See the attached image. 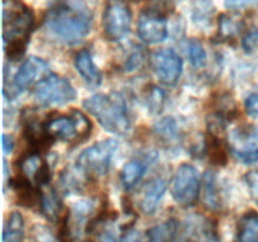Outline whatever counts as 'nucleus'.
<instances>
[{"label": "nucleus", "instance_id": "1", "mask_svg": "<svg viewBox=\"0 0 258 242\" xmlns=\"http://www.w3.org/2000/svg\"><path fill=\"white\" fill-rule=\"evenodd\" d=\"M92 22V12L83 0H59L44 18L45 29L67 44H76L87 37Z\"/></svg>", "mask_w": 258, "mask_h": 242}, {"label": "nucleus", "instance_id": "2", "mask_svg": "<svg viewBox=\"0 0 258 242\" xmlns=\"http://www.w3.org/2000/svg\"><path fill=\"white\" fill-rule=\"evenodd\" d=\"M34 24L32 9L22 0L3 2V39L9 59L15 60L24 54Z\"/></svg>", "mask_w": 258, "mask_h": 242}, {"label": "nucleus", "instance_id": "3", "mask_svg": "<svg viewBox=\"0 0 258 242\" xmlns=\"http://www.w3.org/2000/svg\"><path fill=\"white\" fill-rule=\"evenodd\" d=\"M83 106L108 133L125 135L130 130L131 116L121 93H96L86 98Z\"/></svg>", "mask_w": 258, "mask_h": 242}, {"label": "nucleus", "instance_id": "4", "mask_svg": "<svg viewBox=\"0 0 258 242\" xmlns=\"http://www.w3.org/2000/svg\"><path fill=\"white\" fill-rule=\"evenodd\" d=\"M103 213L100 198H87L73 203L63 218L62 242H88V237L102 221Z\"/></svg>", "mask_w": 258, "mask_h": 242}, {"label": "nucleus", "instance_id": "5", "mask_svg": "<svg viewBox=\"0 0 258 242\" xmlns=\"http://www.w3.org/2000/svg\"><path fill=\"white\" fill-rule=\"evenodd\" d=\"M48 136L64 143H81L92 133L90 118L78 110H71L67 113H54L44 121Z\"/></svg>", "mask_w": 258, "mask_h": 242}, {"label": "nucleus", "instance_id": "6", "mask_svg": "<svg viewBox=\"0 0 258 242\" xmlns=\"http://www.w3.org/2000/svg\"><path fill=\"white\" fill-rule=\"evenodd\" d=\"M118 144L115 139L97 141L86 148L76 159V169L88 182L103 178L108 173L111 160Z\"/></svg>", "mask_w": 258, "mask_h": 242}, {"label": "nucleus", "instance_id": "7", "mask_svg": "<svg viewBox=\"0 0 258 242\" xmlns=\"http://www.w3.org/2000/svg\"><path fill=\"white\" fill-rule=\"evenodd\" d=\"M34 100L42 106H63L77 97L75 87L66 77L55 73H48L35 85Z\"/></svg>", "mask_w": 258, "mask_h": 242}, {"label": "nucleus", "instance_id": "8", "mask_svg": "<svg viewBox=\"0 0 258 242\" xmlns=\"http://www.w3.org/2000/svg\"><path fill=\"white\" fill-rule=\"evenodd\" d=\"M133 20L130 7L123 0H107L103 8V35L111 42H118L128 34Z\"/></svg>", "mask_w": 258, "mask_h": 242}, {"label": "nucleus", "instance_id": "9", "mask_svg": "<svg viewBox=\"0 0 258 242\" xmlns=\"http://www.w3.org/2000/svg\"><path fill=\"white\" fill-rule=\"evenodd\" d=\"M228 148L232 155L244 164L258 161V126L241 125L228 134Z\"/></svg>", "mask_w": 258, "mask_h": 242}, {"label": "nucleus", "instance_id": "10", "mask_svg": "<svg viewBox=\"0 0 258 242\" xmlns=\"http://www.w3.org/2000/svg\"><path fill=\"white\" fill-rule=\"evenodd\" d=\"M201 192V179L198 170L191 164H181L175 171L171 186L174 201L183 207L193 206Z\"/></svg>", "mask_w": 258, "mask_h": 242}, {"label": "nucleus", "instance_id": "11", "mask_svg": "<svg viewBox=\"0 0 258 242\" xmlns=\"http://www.w3.org/2000/svg\"><path fill=\"white\" fill-rule=\"evenodd\" d=\"M17 168L19 171L18 175L32 182L39 188L47 187L52 178L49 165L43 159L42 153L35 149H29L18 159Z\"/></svg>", "mask_w": 258, "mask_h": 242}, {"label": "nucleus", "instance_id": "12", "mask_svg": "<svg viewBox=\"0 0 258 242\" xmlns=\"http://www.w3.org/2000/svg\"><path fill=\"white\" fill-rule=\"evenodd\" d=\"M151 68L161 83L174 86L178 83L183 71V60L173 49H159L151 55Z\"/></svg>", "mask_w": 258, "mask_h": 242}, {"label": "nucleus", "instance_id": "13", "mask_svg": "<svg viewBox=\"0 0 258 242\" xmlns=\"http://www.w3.org/2000/svg\"><path fill=\"white\" fill-rule=\"evenodd\" d=\"M138 35L146 44H159L168 37V23L160 9L144 10L139 15Z\"/></svg>", "mask_w": 258, "mask_h": 242}, {"label": "nucleus", "instance_id": "14", "mask_svg": "<svg viewBox=\"0 0 258 242\" xmlns=\"http://www.w3.org/2000/svg\"><path fill=\"white\" fill-rule=\"evenodd\" d=\"M48 70L49 66L44 59L32 55L22 63L18 72L15 73L13 87L17 92H23L42 81L48 75Z\"/></svg>", "mask_w": 258, "mask_h": 242}, {"label": "nucleus", "instance_id": "15", "mask_svg": "<svg viewBox=\"0 0 258 242\" xmlns=\"http://www.w3.org/2000/svg\"><path fill=\"white\" fill-rule=\"evenodd\" d=\"M183 238L191 242H219L216 226L203 216H191L186 219Z\"/></svg>", "mask_w": 258, "mask_h": 242}, {"label": "nucleus", "instance_id": "16", "mask_svg": "<svg viewBox=\"0 0 258 242\" xmlns=\"http://www.w3.org/2000/svg\"><path fill=\"white\" fill-rule=\"evenodd\" d=\"M166 187H168V182L161 175L155 176L144 186L143 191H141L140 202H139V206L144 214L150 216V214L155 213L159 203L165 193Z\"/></svg>", "mask_w": 258, "mask_h": 242}, {"label": "nucleus", "instance_id": "17", "mask_svg": "<svg viewBox=\"0 0 258 242\" xmlns=\"http://www.w3.org/2000/svg\"><path fill=\"white\" fill-rule=\"evenodd\" d=\"M155 154L150 153L148 155L143 156V158H135L133 160L127 161L123 165V168L121 169L120 173V180L122 183L123 188L126 191L133 189L145 175L149 164L153 163V160H155Z\"/></svg>", "mask_w": 258, "mask_h": 242}, {"label": "nucleus", "instance_id": "18", "mask_svg": "<svg viewBox=\"0 0 258 242\" xmlns=\"http://www.w3.org/2000/svg\"><path fill=\"white\" fill-rule=\"evenodd\" d=\"M75 66L77 72L88 86L97 87L102 83V75H101L100 70L96 67L92 55L87 49H82L77 53L75 58Z\"/></svg>", "mask_w": 258, "mask_h": 242}, {"label": "nucleus", "instance_id": "19", "mask_svg": "<svg viewBox=\"0 0 258 242\" xmlns=\"http://www.w3.org/2000/svg\"><path fill=\"white\" fill-rule=\"evenodd\" d=\"M243 19L237 13H226L219 17L218 38L221 40H234L243 33Z\"/></svg>", "mask_w": 258, "mask_h": 242}, {"label": "nucleus", "instance_id": "20", "mask_svg": "<svg viewBox=\"0 0 258 242\" xmlns=\"http://www.w3.org/2000/svg\"><path fill=\"white\" fill-rule=\"evenodd\" d=\"M179 223L175 219H168L153 226L146 231L149 242H175L179 233Z\"/></svg>", "mask_w": 258, "mask_h": 242}, {"label": "nucleus", "instance_id": "21", "mask_svg": "<svg viewBox=\"0 0 258 242\" xmlns=\"http://www.w3.org/2000/svg\"><path fill=\"white\" fill-rule=\"evenodd\" d=\"M42 188V194H40L39 202V211L42 212L43 216L52 222H57L59 219L60 211H62V203L53 189Z\"/></svg>", "mask_w": 258, "mask_h": 242}, {"label": "nucleus", "instance_id": "22", "mask_svg": "<svg viewBox=\"0 0 258 242\" xmlns=\"http://www.w3.org/2000/svg\"><path fill=\"white\" fill-rule=\"evenodd\" d=\"M214 8L211 0H194L191 4V20L201 29H208L213 22Z\"/></svg>", "mask_w": 258, "mask_h": 242}, {"label": "nucleus", "instance_id": "23", "mask_svg": "<svg viewBox=\"0 0 258 242\" xmlns=\"http://www.w3.org/2000/svg\"><path fill=\"white\" fill-rule=\"evenodd\" d=\"M202 201L208 209H218L221 207V193L217 186V176L212 171H207L202 184Z\"/></svg>", "mask_w": 258, "mask_h": 242}, {"label": "nucleus", "instance_id": "24", "mask_svg": "<svg viewBox=\"0 0 258 242\" xmlns=\"http://www.w3.org/2000/svg\"><path fill=\"white\" fill-rule=\"evenodd\" d=\"M236 242H258V213L248 212L237 227Z\"/></svg>", "mask_w": 258, "mask_h": 242}, {"label": "nucleus", "instance_id": "25", "mask_svg": "<svg viewBox=\"0 0 258 242\" xmlns=\"http://www.w3.org/2000/svg\"><path fill=\"white\" fill-rule=\"evenodd\" d=\"M24 239V218L20 212H12L8 217L3 233V242H23Z\"/></svg>", "mask_w": 258, "mask_h": 242}, {"label": "nucleus", "instance_id": "26", "mask_svg": "<svg viewBox=\"0 0 258 242\" xmlns=\"http://www.w3.org/2000/svg\"><path fill=\"white\" fill-rule=\"evenodd\" d=\"M155 134L158 135L159 140L169 144V145L178 143L179 138H180L178 125H176L175 120L171 117H164L163 120L159 121L155 125Z\"/></svg>", "mask_w": 258, "mask_h": 242}, {"label": "nucleus", "instance_id": "27", "mask_svg": "<svg viewBox=\"0 0 258 242\" xmlns=\"http://www.w3.org/2000/svg\"><path fill=\"white\" fill-rule=\"evenodd\" d=\"M206 150L208 153L209 158L217 165H224L227 163V151L226 146L221 141V139L212 133V136L207 141Z\"/></svg>", "mask_w": 258, "mask_h": 242}, {"label": "nucleus", "instance_id": "28", "mask_svg": "<svg viewBox=\"0 0 258 242\" xmlns=\"http://www.w3.org/2000/svg\"><path fill=\"white\" fill-rule=\"evenodd\" d=\"M188 57L191 66L196 68H203L207 65V52L203 44L197 39H190L186 45Z\"/></svg>", "mask_w": 258, "mask_h": 242}, {"label": "nucleus", "instance_id": "29", "mask_svg": "<svg viewBox=\"0 0 258 242\" xmlns=\"http://www.w3.org/2000/svg\"><path fill=\"white\" fill-rule=\"evenodd\" d=\"M164 101H165V95H164L163 90H160L156 86H149L145 92V103L150 112H160L164 106Z\"/></svg>", "mask_w": 258, "mask_h": 242}, {"label": "nucleus", "instance_id": "30", "mask_svg": "<svg viewBox=\"0 0 258 242\" xmlns=\"http://www.w3.org/2000/svg\"><path fill=\"white\" fill-rule=\"evenodd\" d=\"M30 242H62V239L57 238L47 226L35 224L30 232Z\"/></svg>", "mask_w": 258, "mask_h": 242}, {"label": "nucleus", "instance_id": "31", "mask_svg": "<svg viewBox=\"0 0 258 242\" xmlns=\"http://www.w3.org/2000/svg\"><path fill=\"white\" fill-rule=\"evenodd\" d=\"M242 45L247 53H252L258 49V27L252 28L244 33L242 38Z\"/></svg>", "mask_w": 258, "mask_h": 242}, {"label": "nucleus", "instance_id": "32", "mask_svg": "<svg viewBox=\"0 0 258 242\" xmlns=\"http://www.w3.org/2000/svg\"><path fill=\"white\" fill-rule=\"evenodd\" d=\"M244 182H246L247 188H248L249 196L258 204V168L249 170L244 175Z\"/></svg>", "mask_w": 258, "mask_h": 242}, {"label": "nucleus", "instance_id": "33", "mask_svg": "<svg viewBox=\"0 0 258 242\" xmlns=\"http://www.w3.org/2000/svg\"><path fill=\"white\" fill-rule=\"evenodd\" d=\"M144 54H143V50L141 49H136L134 50L133 53L127 55L126 60L123 62V67L127 72H131V71H136L138 68H140L144 63Z\"/></svg>", "mask_w": 258, "mask_h": 242}, {"label": "nucleus", "instance_id": "34", "mask_svg": "<svg viewBox=\"0 0 258 242\" xmlns=\"http://www.w3.org/2000/svg\"><path fill=\"white\" fill-rule=\"evenodd\" d=\"M244 106H246V111L249 116L258 118V91L251 93L247 97Z\"/></svg>", "mask_w": 258, "mask_h": 242}, {"label": "nucleus", "instance_id": "35", "mask_svg": "<svg viewBox=\"0 0 258 242\" xmlns=\"http://www.w3.org/2000/svg\"><path fill=\"white\" fill-rule=\"evenodd\" d=\"M257 2L258 0H226V5L232 9H241V8H246Z\"/></svg>", "mask_w": 258, "mask_h": 242}, {"label": "nucleus", "instance_id": "36", "mask_svg": "<svg viewBox=\"0 0 258 242\" xmlns=\"http://www.w3.org/2000/svg\"><path fill=\"white\" fill-rule=\"evenodd\" d=\"M120 242H143L141 241L140 233L135 229H128L125 234L122 236Z\"/></svg>", "mask_w": 258, "mask_h": 242}, {"label": "nucleus", "instance_id": "37", "mask_svg": "<svg viewBox=\"0 0 258 242\" xmlns=\"http://www.w3.org/2000/svg\"><path fill=\"white\" fill-rule=\"evenodd\" d=\"M13 148H14V139H13V136L4 134L3 135V150H4V153H12Z\"/></svg>", "mask_w": 258, "mask_h": 242}, {"label": "nucleus", "instance_id": "38", "mask_svg": "<svg viewBox=\"0 0 258 242\" xmlns=\"http://www.w3.org/2000/svg\"><path fill=\"white\" fill-rule=\"evenodd\" d=\"M98 242H117V237L112 229H105L102 234H100Z\"/></svg>", "mask_w": 258, "mask_h": 242}, {"label": "nucleus", "instance_id": "39", "mask_svg": "<svg viewBox=\"0 0 258 242\" xmlns=\"http://www.w3.org/2000/svg\"><path fill=\"white\" fill-rule=\"evenodd\" d=\"M166 2H171V0H163V3H166Z\"/></svg>", "mask_w": 258, "mask_h": 242}, {"label": "nucleus", "instance_id": "40", "mask_svg": "<svg viewBox=\"0 0 258 242\" xmlns=\"http://www.w3.org/2000/svg\"><path fill=\"white\" fill-rule=\"evenodd\" d=\"M133 2H138V0H133Z\"/></svg>", "mask_w": 258, "mask_h": 242}]
</instances>
